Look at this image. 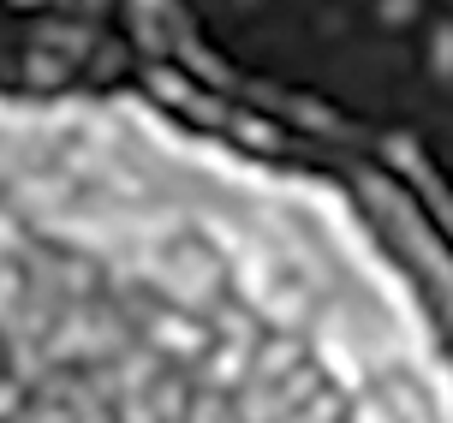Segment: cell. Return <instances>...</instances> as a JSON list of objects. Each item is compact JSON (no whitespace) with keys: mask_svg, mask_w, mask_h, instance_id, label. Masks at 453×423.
Segmentation results:
<instances>
[{"mask_svg":"<svg viewBox=\"0 0 453 423\" xmlns=\"http://www.w3.org/2000/svg\"><path fill=\"white\" fill-rule=\"evenodd\" d=\"M30 72H36V78H42V84H60V60H48V54H30Z\"/></svg>","mask_w":453,"mask_h":423,"instance_id":"3","label":"cell"},{"mask_svg":"<svg viewBox=\"0 0 453 423\" xmlns=\"http://www.w3.org/2000/svg\"><path fill=\"white\" fill-rule=\"evenodd\" d=\"M36 36H42V42H60L66 54H84V48H90V30H66V24H42Z\"/></svg>","mask_w":453,"mask_h":423,"instance_id":"1","label":"cell"},{"mask_svg":"<svg viewBox=\"0 0 453 423\" xmlns=\"http://www.w3.org/2000/svg\"><path fill=\"white\" fill-rule=\"evenodd\" d=\"M411 6H418V0H382V19H388V24H400Z\"/></svg>","mask_w":453,"mask_h":423,"instance_id":"4","label":"cell"},{"mask_svg":"<svg viewBox=\"0 0 453 423\" xmlns=\"http://www.w3.org/2000/svg\"><path fill=\"white\" fill-rule=\"evenodd\" d=\"M233 132L245 137V143H274V132L263 126V119H250V113H239V119H233Z\"/></svg>","mask_w":453,"mask_h":423,"instance_id":"2","label":"cell"}]
</instances>
